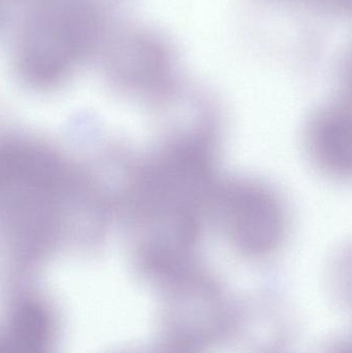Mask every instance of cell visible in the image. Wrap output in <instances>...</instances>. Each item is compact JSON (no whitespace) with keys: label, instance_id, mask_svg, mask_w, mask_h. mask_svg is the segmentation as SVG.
Returning a JSON list of instances; mask_svg holds the SVG:
<instances>
[{"label":"cell","instance_id":"cell-1","mask_svg":"<svg viewBox=\"0 0 352 353\" xmlns=\"http://www.w3.org/2000/svg\"><path fill=\"white\" fill-rule=\"evenodd\" d=\"M208 208L231 246L243 254L264 256L282 242V205L276 195L260 183L235 180L214 186Z\"/></svg>","mask_w":352,"mask_h":353},{"label":"cell","instance_id":"cell-2","mask_svg":"<svg viewBox=\"0 0 352 353\" xmlns=\"http://www.w3.org/2000/svg\"><path fill=\"white\" fill-rule=\"evenodd\" d=\"M165 321L172 343L188 350L216 339L227 323L225 300L217 286L198 271L165 286Z\"/></svg>","mask_w":352,"mask_h":353},{"label":"cell","instance_id":"cell-3","mask_svg":"<svg viewBox=\"0 0 352 353\" xmlns=\"http://www.w3.org/2000/svg\"><path fill=\"white\" fill-rule=\"evenodd\" d=\"M306 144L312 161L334 176L351 173V107L336 105L315 114L308 125Z\"/></svg>","mask_w":352,"mask_h":353},{"label":"cell","instance_id":"cell-4","mask_svg":"<svg viewBox=\"0 0 352 353\" xmlns=\"http://www.w3.org/2000/svg\"><path fill=\"white\" fill-rule=\"evenodd\" d=\"M324 353H351V348L346 344L341 343L332 346L328 352Z\"/></svg>","mask_w":352,"mask_h":353}]
</instances>
